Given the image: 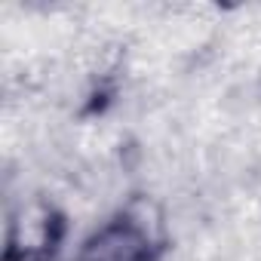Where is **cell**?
Here are the masks:
<instances>
[{"instance_id": "1", "label": "cell", "mask_w": 261, "mask_h": 261, "mask_svg": "<svg viewBox=\"0 0 261 261\" xmlns=\"http://www.w3.org/2000/svg\"><path fill=\"white\" fill-rule=\"evenodd\" d=\"M62 233H65V221L53 206L28 203L10 218L4 261H53Z\"/></svg>"}, {"instance_id": "2", "label": "cell", "mask_w": 261, "mask_h": 261, "mask_svg": "<svg viewBox=\"0 0 261 261\" xmlns=\"http://www.w3.org/2000/svg\"><path fill=\"white\" fill-rule=\"evenodd\" d=\"M77 261H157V246L139 218L120 215L83 240Z\"/></svg>"}]
</instances>
